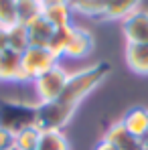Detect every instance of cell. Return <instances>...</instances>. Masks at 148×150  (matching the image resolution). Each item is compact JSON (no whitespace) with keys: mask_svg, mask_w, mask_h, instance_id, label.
<instances>
[{"mask_svg":"<svg viewBox=\"0 0 148 150\" xmlns=\"http://www.w3.org/2000/svg\"><path fill=\"white\" fill-rule=\"evenodd\" d=\"M37 150H69V142L59 130H47L41 134V142Z\"/></svg>","mask_w":148,"mask_h":150,"instance_id":"obj_17","label":"cell"},{"mask_svg":"<svg viewBox=\"0 0 148 150\" xmlns=\"http://www.w3.org/2000/svg\"><path fill=\"white\" fill-rule=\"evenodd\" d=\"M8 45L10 49L16 51V53H23L28 47V33H26V26L16 23L8 28Z\"/></svg>","mask_w":148,"mask_h":150,"instance_id":"obj_19","label":"cell"},{"mask_svg":"<svg viewBox=\"0 0 148 150\" xmlns=\"http://www.w3.org/2000/svg\"><path fill=\"white\" fill-rule=\"evenodd\" d=\"M126 63L138 75H148V45H126Z\"/></svg>","mask_w":148,"mask_h":150,"instance_id":"obj_12","label":"cell"},{"mask_svg":"<svg viewBox=\"0 0 148 150\" xmlns=\"http://www.w3.org/2000/svg\"><path fill=\"white\" fill-rule=\"evenodd\" d=\"M120 122L138 140H144L146 138V134H148V110L146 108H140V105L138 108H130L124 114V118Z\"/></svg>","mask_w":148,"mask_h":150,"instance_id":"obj_10","label":"cell"},{"mask_svg":"<svg viewBox=\"0 0 148 150\" xmlns=\"http://www.w3.org/2000/svg\"><path fill=\"white\" fill-rule=\"evenodd\" d=\"M26 33H28V47H49L55 26L47 23L43 16H39L26 25Z\"/></svg>","mask_w":148,"mask_h":150,"instance_id":"obj_11","label":"cell"},{"mask_svg":"<svg viewBox=\"0 0 148 150\" xmlns=\"http://www.w3.org/2000/svg\"><path fill=\"white\" fill-rule=\"evenodd\" d=\"M69 75L71 73L63 65H55L51 71L37 77L33 81V85H35V93H37L39 103H49V101L57 100L63 93V89H65V85L69 81Z\"/></svg>","mask_w":148,"mask_h":150,"instance_id":"obj_4","label":"cell"},{"mask_svg":"<svg viewBox=\"0 0 148 150\" xmlns=\"http://www.w3.org/2000/svg\"><path fill=\"white\" fill-rule=\"evenodd\" d=\"M12 150H16V148H12Z\"/></svg>","mask_w":148,"mask_h":150,"instance_id":"obj_25","label":"cell"},{"mask_svg":"<svg viewBox=\"0 0 148 150\" xmlns=\"http://www.w3.org/2000/svg\"><path fill=\"white\" fill-rule=\"evenodd\" d=\"M71 33H73V25L55 28V33H53V37H51V43H49V49L53 51L57 57H63V53H65L67 45H69Z\"/></svg>","mask_w":148,"mask_h":150,"instance_id":"obj_18","label":"cell"},{"mask_svg":"<svg viewBox=\"0 0 148 150\" xmlns=\"http://www.w3.org/2000/svg\"><path fill=\"white\" fill-rule=\"evenodd\" d=\"M124 37L132 45H148V10H136L122 23Z\"/></svg>","mask_w":148,"mask_h":150,"instance_id":"obj_5","label":"cell"},{"mask_svg":"<svg viewBox=\"0 0 148 150\" xmlns=\"http://www.w3.org/2000/svg\"><path fill=\"white\" fill-rule=\"evenodd\" d=\"M0 83H28L23 73L21 53L12 49L0 53Z\"/></svg>","mask_w":148,"mask_h":150,"instance_id":"obj_6","label":"cell"},{"mask_svg":"<svg viewBox=\"0 0 148 150\" xmlns=\"http://www.w3.org/2000/svg\"><path fill=\"white\" fill-rule=\"evenodd\" d=\"M14 148V132L0 128V150H12Z\"/></svg>","mask_w":148,"mask_h":150,"instance_id":"obj_21","label":"cell"},{"mask_svg":"<svg viewBox=\"0 0 148 150\" xmlns=\"http://www.w3.org/2000/svg\"><path fill=\"white\" fill-rule=\"evenodd\" d=\"M142 144H144V150H148V134H146V138L142 140Z\"/></svg>","mask_w":148,"mask_h":150,"instance_id":"obj_24","label":"cell"},{"mask_svg":"<svg viewBox=\"0 0 148 150\" xmlns=\"http://www.w3.org/2000/svg\"><path fill=\"white\" fill-rule=\"evenodd\" d=\"M6 49H10V45H8V28L0 26V53Z\"/></svg>","mask_w":148,"mask_h":150,"instance_id":"obj_22","label":"cell"},{"mask_svg":"<svg viewBox=\"0 0 148 150\" xmlns=\"http://www.w3.org/2000/svg\"><path fill=\"white\" fill-rule=\"evenodd\" d=\"M59 59L61 57H57L49 47H26L21 53V65L26 81L33 83L37 77L51 71L55 65H59Z\"/></svg>","mask_w":148,"mask_h":150,"instance_id":"obj_3","label":"cell"},{"mask_svg":"<svg viewBox=\"0 0 148 150\" xmlns=\"http://www.w3.org/2000/svg\"><path fill=\"white\" fill-rule=\"evenodd\" d=\"M16 25V0H0V26Z\"/></svg>","mask_w":148,"mask_h":150,"instance_id":"obj_20","label":"cell"},{"mask_svg":"<svg viewBox=\"0 0 148 150\" xmlns=\"http://www.w3.org/2000/svg\"><path fill=\"white\" fill-rule=\"evenodd\" d=\"M110 71H112V65L108 61H99L91 67H85V69H79V71L71 73L63 93L57 100L49 101V103H37L35 126L43 132H47V130H59L61 132V128L67 126L69 120L73 118L79 101L83 98H87L110 75Z\"/></svg>","mask_w":148,"mask_h":150,"instance_id":"obj_1","label":"cell"},{"mask_svg":"<svg viewBox=\"0 0 148 150\" xmlns=\"http://www.w3.org/2000/svg\"><path fill=\"white\" fill-rule=\"evenodd\" d=\"M103 138H106L108 142H112L118 150H144L142 140H138L136 136H132V134L124 128V124L120 120L114 122V124L108 128V132H106Z\"/></svg>","mask_w":148,"mask_h":150,"instance_id":"obj_9","label":"cell"},{"mask_svg":"<svg viewBox=\"0 0 148 150\" xmlns=\"http://www.w3.org/2000/svg\"><path fill=\"white\" fill-rule=\"evenodd\" d=\"M93 150H118V148H116L112 142H108L106 138H101L98 144H96V148H93Z\"/></svg>","mask_w":148,"mask_h":150,"instance_id":"obj_23","label":"cell"},{"mask_svg":"<svg viewBox=\"0 0 148 150\" xmlns=\"http://www.w3.org/2000/svg\"><path fill=\"white\" fill-rule=\"evenodd\" d=\"M140 2L142 0H110L103 14H101V18L103 21H124L132 12L138 10Z\"/></svg>","mask_w":148,"mask_h":150,"instance_id":"obj_13","label":"cell"},{"mask_svg":"<svg viewBox=\"0 0 148 150\" xmlns=\"http://www.w3.org/2000/svg\"><path fill=\"white\" fill-rule=\"evenodd\" d=\"M41 134L43 130H39L37 126H26L23 130H18L14 134V148L16 150H37L41 142Z\"/></svg>","mask_w":148,"mask_h":150,"instance_id":"obj_15","label":"cell"},{"mask_svg":"<svg viewBox=\"0 0 148 150\" xmlns=\"http://www.w3.org/2000/svg\"><path fill=\"white\" fill-rule=\"evenodd\" d=\"M93 51V35L85 28H79L73 26V33H71V39H69V45L63 53V57L67 59H83L87 55H91Z\"/></svg>","mask_w":148,"mask_h":150,"instance_id":"obj_7","label":"cell"},{"mask_svg":"<svg viewBox=\"0 0 148 150\" xmlns=\"http://www.w3.org/2000/svg\"><path fill=\"white\" fill-rule=\"evenodd\" d=\"M43 16V0H16V23L28 25Z\"/></svg>","mask_w":148,"mask_h":150,"instance_id":"obj_14","label":"cell"},{"mask_svg":"<svg viewBox=\"0 0 148 150\" xmlns=\"http://www.w3.org/2000/svg\"><path fill=\"white\" fill-rule=\"evenodd\" d=\"M37 103H25L18 100H0V128L18 132L26 126H35Z\"/></svg>","mask_w":148,"mask_h":150,"instance_id":"obj_2","label":"cell"},{"mask_svg":"<svg viewBox=\"0 0 148 150\" xmlns=\"http://www.w3.org/2000/svg\"><path fill=\"white\" fill-rule=\"evenodd\" d=\"M110 0H69V6L73 12L85 14V16H93V18H101L106 6Z\"/></svg>","mask_w":148,"mask_h":150,"instance_id":"obj_16","label":"cell"},{"mask_svg":"<svg viewBox=\"0 0 148 150\" xmlns=\"http://www.w3.org/2000/svg\"><path fill=\"white\" fill-rule=\"evenodd\" d=\"M71 12L69 0H43V18L55 28L71 25Z\"/></svg>","mask_w":148,"mask_h":150,"instance_id":"obj_8","label":"cell"}]
</instances>
